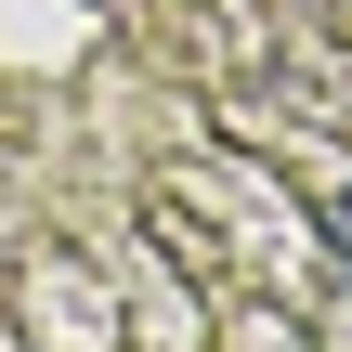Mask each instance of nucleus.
<instances>
[{
    "label": "nucleus",
    "instance_id": "obj_1",
    "mask_svg": "<svg viewBox=\"0 0 352 352\" xmlns=\"http://www.w3.org/2000/svg\"><path fill=\"white\" fill-rule=\"evenodd\" d=\"M327 261H340V274H352V183H340V196H327Z\"/></svg>",
    "mask_w": 352,
    "mask_h": 352
}]
</instances>
